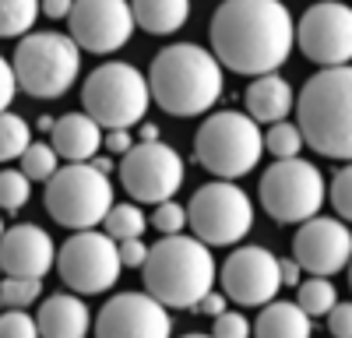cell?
Segmentation results:
<instances>
[{
  "label": "cell",
  "instance_id": "cell-15",
  "mask_svg": "<svg viewBox=\"0 0 352 338\" xmlns=\"http://www.w3.org/2000/svg\"><path fill=\"white\" fill-rule=\"evenodd\" d=\"M173 317L148 293L113 296L96 317V338H169Z\"/></svg>",
  "mask_w": 352,
  "mask_h": 338
},
{
  "label": "cell",
  "instance_id": "cell-23",
  "mask_svg": "<svg viewBox=\"0 0 352 338\" xmlns=\"http://www.w3.org/2000/svg\"><path fill=\"white\" fill-rule=\"evenodd\" d=\"M257 338H310V317L296 303H264L254 324Z\"/></svg>",
  "mask_w": 352,
  "mask_h": 338
},
{
  "label": "cell",
  "instance_id": "cell-33",
  "mask_svg": "<svg viewBox=\"0 0 352 338\" xmlns=\"http://www.w3.org/2000/svg\"><path fill=\"white\" fill-rule=\"evenodd\" d=\"M152 225H155L159 233H166V236L184 233V225H187V208H180L176 201H162V205H155V212H152Z\"/></svg>",
  "mask_w": 352,
  "mask_h": 338
},
{
  "label": "cell",
  "instance_id": "cell-25",
  "mask_svg": "<svg viewBox=\"0 0 352 338\" xmlns=\"http://www.w3.org/2000/svg\"><path fill=\"white\" fill-rule=\"evenodd\" d=\"M39 0H0V39L25 36L36 25Z\"/></svg>",
  "mask_w": 352,
  "mask_h": 338
},
{
  "label": "cell",
  "instance_id": "cell-19",
  "mask_svg": "<svg viewBox=\"0 0 352 338\" xmlns=\"http://www.w3.org/2000/svg\"><path fill=\"white\" fill-rule=\"evenodd\" d=\"M50 141H53L50 148L56 152V159L88 162V159H96V152L102 145V127L92 117H85V113H67V117L53 120Z\"/></svg>",
  "mask_w": 352,
  "mask_h": 338
},
{
  "label": "cell",
  "instance_id": "cell-36",
  "mask_svg": "<svg viewBox=\"0 0 352 338\" xmlns=\"http://www.w3.org/2000/svg\"><path fill=\"white\" fill-rule=\"evenodd\" d=\"M328 328H331V338H349L352 335V303H335L328 310Z\"/></svg>",
  "mask_w": 352,
  "mask_h": 338
},
{
  "label": "cell",
  "instance_id": "cell-28",
  "mask_svg": "<svg viewBox=\"0 0 352 338\" xmlns=\"http://www.w3.org/2000/svg\"><path fill=\"white\" fill-rule=\"evenodd\" d=\"M56 169H60V159H56V152L50 148V145H39V141H36V145H28L25 152H21V169H18V173L28 180V183H39V180H50L53 173H56Z\"/></svg>",
  "mask_w": 352,
  "mask_h": 338
},
{
  "label": "cell",
  "instance_id": "cell-7",
  "mask_svg": "<svg viewBox=\"0 0 352 338\" xmlns=\"http://www.w3.org/2000/svg\"><path fill=\"white\" fill-rule=\"evenodd\" d=\"M148 81L131 64H102L85 78V117L106 131H127L148 113Z\"/></svg>",
  "mask_w": 352,
  "mask_h": 338
},
{
  "label": "cell",
  "instance_id": "cell-10",
  "mask_svg": "<svg viewBox=\"0 0 352 338\" xmlns=\"http://www.w3.org/2000/svg\"><path fill=\"white\" fill-rule=\"evenodd\" d=\"M261 205L275 222H307L324 205V177L307 159H278L261 177Z\"/></svg>",
  "mask_w": 352,
  "mask_h": 338
},
{
  "label": "cell",
  "instance_id": "cell-9",
  "mask_svg": "<svg viewBox=\"0 0 352 338\" xmlns=\"http://www.w3.org/2000/svg\"><path fill=\"white\" fill-rule=\"evenodd\" d=\"M187 225L194 229V240H201L204 247H232L250 233L254 205L236 183L215 180V183H204L190 197Z\"/></svg>",
  "mask_w": 352,
  "mask_h": 338
},
{
  "label": "cell",
  "instance_id": "cell-39",
  "mask_svg": "<svg viewBox=\"0 0 352 338\" xmlns=\"http://www.w3.org/2000/svg\"><path fill=\"white\" fill-rule=\"evenodd\" d=\"M102 145H106L113 155H127V152L134 148V141H131L127 131H109V134H102Z\"/></svg>",
  "mask_w": 352,
  "mask_h": 338
},
{
  "label": "cell",
  "instance_id": "cell-11",
  "mask_svg": "<svg viewBox=\"0 0 352 338\" xmlns=\"http://www.w3.org/2000/svg\"><path fill=\"white\" fill-rule=\"evenodd\" d=\"M56 268L60 278L74 293H106L116 278H120V258H116V240H109L106 233H74L60 250H56Z\"/></svg>",
  "mask_w": 352,
  "mask_h": 338
},
{
  "label": "cell",
  "instance_id": "cell-46",
  "mask_svg": "<svg viewBox=\"0 0 352 338\" xmlns=\"http://www.w3.org/2000/svg\"><path fill=\"white\" fill-rule=\"evenodd\" d=\"M187 338H204V335H187ZM208 338H212V335H208Z\"/></svg>",
  "mask_w": 352,
  "mask_h": 338
},
{
  "label": "cell",
  "instance_id": "cell-6",
  "mask_svg": "<svg viewBox=\"0 0 352 338\" xmlns=\"http://www.w3.org/2000/svg\"><path fill=\"white\" fill-rule=\"evenodd\" d=\"M11 71L18 89L32 99H60L81 71V49L71 36L32 32L18 43Z\"/></svg>",
  "mask_w": 352,
  "mask_h": 338
},
{
  "label": "cell",
  "instance_id": "cell-26",
  "mask_svg": "<svg viewBox=\"0 0 352 338\" xmlns=\"http://www.w3.org/2000/svg\"><path fill=\"white\" fill-rule=\"evenodd\" d=\"M338 303L335 296V286L328 278H317L310 275L307 282H300V293H296V306L303 310L307 317H320V314H328V310Z\"/></svg>",
  "mask_w": 352,
  "mask_h": 338
},
{
  "label": "cell",
  "instance_id": "cell-43",
  "mask_svg": "<svg viewBox=\"0 0 352 338\" xmlns=\"http://www.w3.org/2000/svg\"><path fill=\"white\" fill-rule=\"evenodd\" d=\"M141 141H159V127L155 124H141Z\"/></svg>",
  "mask_w": 352,
  "mask_h": 338
},
{
  "label": "cell",
  "instance_id": "cell-13",
  "mask_svg": "<svg viewBox=\"0 0 352 338\" xmlns=\"http://www.w3.org/2000/svg\"><path fill=\"white\" fill-rule=\"evenodd\" d=\"M296 43L307 60L320 67H349L352 56V11L338 0H320L314 4L300 25H296Z\"/></svg>",
  "mask_w": 352,
  "mask_h": 338
},
{
  "label": "cell",
  "instance_id": "cell-37",
  "mask_svg": "<svg viewBox=\"0 0 352 338\" xmlns=\"http://www.w3.org/2000/svg\"><path fill=\"white\" fill-rule=\"evenodd\" d=\"M116 258H120V268H141L144 258H148V247H144L141 240H120Z\"/></svg>",
  "mask_w": 352,
  "mask_h": 338
},
{
  "label": "cell",
  "instance_id": "cell-44",
  "mask_svg": "<svg viewBox=\"0 0 352 338\" xmlns=\"http://www.w3.org/2000/svg\"><path fill=\"white\" fill-rule=\"evenodd\" d=\"M39 131H46V134H50V131H53V120H50V117H43V120H39Z\"/></svg>",
  "mask_w": 352,
  "mask_h": 338
},
{
  "label": "cell",
  "instance_id": "cell-1",
  "mask_svg": "<svg viewBox=\"0 0 352 338\" xmlns=\"http://www.w3.org/2000/svg\"><path fill=\"white\" fill-rule=\"evenodd\" d=\"M292 46L296 25L282 0H222L212 18V56L236 74H275Z\"/></svg>",
  "mask_w": 352,
  "mask_h": 338
},
{
  "label": "cell",
  "instance_id": "cell-2",
  "mask_svg": "<svg viewBox=\"0 0 352 338\" xmlns=\"http://www.w3.org/2000/svg\"><path fill=\"white\" fill-rule=\"evenodd\" d=\"M148 95L173 117L208 113L222 95V64L194 43L166 46L152 60Z\"/></svg>",
  "mask_w": 352,
  "mask_h": 338
},
{
  "label": "cell",
  "instance_id": "cell-35",
  "mask_svg": "<svg viewBox=\"0 0 352 338\" xmlns=\"http://www.w3.org/2000/svg\"><path fill=\"white\" fill-rule=\"evenodd\" d=\"M212 338H250V321L243 314H232V310H222L215 317Z\"/></svg>",
  "mask_w": 352,
  "mask_h": 338
},
{
  "label": "cell",
  "instance_id": "cell-14",
  "mask_svg": "<svg viewBox=\"0 0 352 338\" xmlns=\"http://www.w3.org/2000/svg\"><path fill=\"white\" fill-rule=\"evenodd\" d=\"M67 21L74 46L92 53H113L134 36L127 0H74Z\"/></svg>",
  "mask_w": 352,
  "mask_h": 338
},
{
  "label": "cell",
  "instance_id": "cell-41",
  "mask_svg": "<svg viewBox=\"0 0 352 338\" xmlns=\"http://www.w3.org/2000/svg\"><path fill=\"white\" fill-rule=\"evenodd\" d=\"M71 4H74V0H39V11L46 18H53V21H60V18L71 14Z\"/></svg>",
  "mask_w": 352,
  "mask_h": 338
},
{
  "label": "cell",
  "instance_id": "cell-24",
  "mask_svg": "<svg viewBox=\"0 0 352 338\" xmlns=\"http://www.w3.org/2000/svg\"><path fill=\"white\" fill-rule=\"evenodd\" d=\"M109 240H141V233L148 229V218L138 205H113L102 218Z\"/></svg>",
  "mask_w": 352,
  "mask_h": 338
},
{
  "label": "cell",
  "instance_id": "cell-5",
  "mask_svg": "<svg viewBox=\"0 0 352 338\" xmlns=\"http://www.w3.org/2000/svg\"><path fill=\"white\" fill-rule=\"evenodd\" d=\"M261 152H264L261 127L247 117V113H236V109L212 113L194 134L197 162L208 169V173H215L219 180L247 177L261 162Z\"/></svg>",
  "mask_w": 352,
  "mask_h": 338
},
{
  "label": "cell",
  "instance_id": "cell-4",
  "mask_svg": "<svg viewBox=\"0 0 352 338\" xmlns=\"http://www.w3.org/2000/svg\"><path fill=\"white\" fill-rule=\"evenodd\" d=\"M141 268H144V289L162 306H197L204 293H212L219 275L208 247L180 233L148 247V258Z\"/></svg>",
  "mask_w": 352,
  "mask_h": 338
},
{
  "label": "cell",
  "instance_id": "cell-27",
  "mask_svg": "<svg viewBox=\"0 0 352 338\" xmlns=\"http://www.w3.org/2000/svg\"><path fill=\"white\" fill-rule=\"evenodd\" d=\"M32 145V131L14 113H0V162L21 159V152Z\"/></svg>",
  "mask_w": 352,
  "mask_h": 338
},
{
  "label": "cell",
  "instance_id": "cell-32",
  "mask_svg": "<svg viewBox=\"0 0 352 338\" xmlns=\"http://www.w3.org/2000/svg\"><path fill=\"white\" fill-rule=\"evenodd\" d=\"M0 338H39L36 317L25 310H4L0 314Z\"/></svg>",
  "mask_w": 352,
  "mask_h": 338
},
{
  "label": "cell",
  "instance_id": "cell-8",
  "mask_svg": "<svg viewBox=\"0 0 352 338\" xmlns=\"http://www.w3.org/2000/svg\"><path fill=\"white\" fill-rule=\"evenodd\" d=\"M113 208V187L109 177L96 173L88 162H71L46 180V212L53 222L67 229H92Z\"/></svg>",
  "mask_w": 352,
  "mask_h": 338
},
{
  "label": "cell",
  "instance_id": "cell-31",
  "mask_svg": "<svg viewBox=\"0 0 352 338\" xmlns=\"http://www.w3.org/2000/svg\"><path fill=\"white\" fill-rule=\"evenodd\" d=\"M28 190H32V183H28L18 169H4V173H0V208H4V212L25 208Z\"/></svg>",
  "mask_w": 352,
  "mask_h": 338
},
{
  "label": "cell",
  "instance_id": "cell-29",
  "mask_svg": "<svg viewBox=\"0 0 352 338\" xmlns=\"http://www.w3.org/2000/svg\"><path fill=\"white\" fill-rule=\"evenodd\" d=\"M264 148H268L272 155H278V159H296L300 148H303V137H300L296 124L278 120V124H272L268 134H264Z\"/></svg>",
  "mask_w": 352,
  "mask_h": 338
},
{
  "label": "cell",
  "instance_id": "cell-40",
  "mask_svg": "<svg viewBox=\"0 0 352 338\" xmlns=\"http://www.w3.org/2000/svg\"><path fill=\"white\" fill-rule=\"evenodd\" d=\"M197 310H201V314H208V317H219L222 310H226V296L222 293H204L197 300Z\"/></svg>",
  "mask_w": 352,
  "mask_h": 338
},
{
  "label": "cell",
  "instance_id": "cell-34",
  "mask_svg": "<svg viewBox=\"0 0 352 338\" xmlns=\"http://www.w3.org/2000/svg\"><path fill=\"white\" fill-rule=\"evenodd\" d=\"M331 205L345 222L352 218V169L349 166H342L335 173V180H331Z\"/></svg>",
  "mask_w": 352,
  "mask_h": 338
},
{
  "label": "cell",
  "instance_id": "cell-42",
  "mask_svg": "<svg viewBox=\"0 0 352 338\" xmlns=\"http://www.w3.org/2000/svg\"><path fill=\"white\" fill-rule=\"evenodd\" d=\"M278 282L282 286H300L303 282V271L296 261H278Z\"/></svg>",
  "mask_w": 352,
  "mask_h": 338
},
{
  "label": "cell",
  "instance_id": "cell-45",
  "mask_svg": "<svg viewBox=\"0 0 352 338\" xmlns=\"http://www.w3.org/2000/svg\"><path fill=\"white\" fill-rule=\"evenodd\" d=\"M0 236H4V218H0Z\"/></svg>",
  "mask_w": 352,
  "mask_h": 338
},
{
  "label": "cell",
  "instance_id": "cell-22",
  "mask_svg": "<svg viewBox=\"0 0 352 338\" xmlns=\"http://www.w3.org/2000/svg\"><path fill=\"white\" fill-rule=\"evenodd\" d=\"M134 28L152 36H173L190 18V0H131Z\"/></svg>",
  "mask_w": 352,
  "mask_h": 338
},
{
  "label": "cell",
  "instance_id": "cell-20",
  "mask_svg": "<svg viewBox=\"0 0 352 338\" xmlns=\"http://www.w3.org/2000/svg\"><path fill=\"white\" fill-rule=\"evenodd\" d=\"M88 324H92L88 306L78 296H64V293L50 296L36 317V328L43 338H85Z\"/></svg>",
  "mask_w": 352,
  "mask_h": 338
},
{
  "label": "cell",
  "instance_id": "cell-3",
  "mask_svg": "<svg viewBox=\"0 0 352 338\" xmlns=\"http://www.w3.org/2000/svg\"><path fill=\"white\" fill-rule=\"evenodd\" d=\"M352 71L349 67H324L317 71L300 92V137L317 155L345 159L352 155Z\"/></svg>",
  "mask_w": 352,
  "mask_h": 338
},
{
  "label": "cell",
  "instance_id": "cell-12",
  "mask_svg": "<svg viewBox=\"0 0 352 338\" xmlns=\"http://www.w3.org/2000/svg\"><path fill=\"white\" fill-rule=\"evenodd\" d=\"M120 180L134 201L162 205L184 183V159L162 141H141L124 155Z\"/></svg>",
  "mask_w": 352,
  "mask_h": 338
},
{
  "label": "cell",
  "instance_id": "cell-16",
  "mask_svg": "<svg viewBox=\"0 0 352 338\" xmlns=\"http://www.w3.org/2000/svg\"><path fill=\"white\" fill-rule=\"evenodd\" d=\"M349 254H352V236L349 225H342L338 218L314 215L292 236V261L300 264V271H310L317 278L342 271L349 264Z\"/></svg>",
  "mask_w": 352,
  "mask_h": 338
},
{
  "label": "cell",
  "instance_id": "cell-38",
  "mask_svg": "<svg viewBox=\"0 0 352 338\" xmlns=\"http://www.w3.org/2000/svg\"><path fill=\"white\" fill-rule=\"evenodd\" d=\"M14 92H18V81H14V71L11 64L0 56V113H8V106L14 102Z\"/></svg>",
  "mask_w": 352,
  "mask_h": 338
},
{
  "label": "cell",
  "instance_id": "cell-18",
  "mask_svg": "<svg viewBox=\"0 0 352 338\" xmlns=\"http://www.w3.org/2000/svg\"><path fill=\"white\" fill-rule=\"evenodd\" d=\"M56 261V247L46 229L25 222L14 229H4L0 236V271L4 275H25V278H43Z\"/></svg>",
  "mask_w": 352,
  "mask_h": 338
},
{
  "label": "cell",
  "instance_id": "cell-21",
  "mask_svg": "<svg viewBox=\"0 0 352 338\" xmlns=\"http://www.w3.org/2000/svg\"><path fill=\"white\" fill-rule=\"evenodd\" d=\"M292 89L289 81L278 74H261L250 89H247V117L254 124H278L289 117L292 109Z\"/></svg>",
  "mask_w": 352,
  "mask_h": 338
},
{
  "label": "cell",
  "instance_id": "cell-30",
  "mask_svg": "<svg viewBox=\"0 0 352 338\" xmlns=\"http://www.w3.org/2000/svg\"><path fill=\"white\" fill-rule=\"evenodd\" d=\"M43 293V278H25V275H4L0 278V300L8 306H28Z\"/></svg>",
  "mask_w": 352,
  "mask_h": 338
},
{
  "label": "cell",
  "instance_id": "cell-17",
  "mask_svg": "<svg viewBox=\"0 0 352 338\" xmlns=\"http://www.w3.org/2000/svg\"><path fill=\"white\" fill-rule=\"evenodd\" d=\"M219 278H222V293L232 296L236 303H243V306H264L282 289L278 258L264 247H243L236 254H229V261L222 264Z\"/></svg>",
  "mask_w": 352,
  "mask_h": 338
}]
</instances>
